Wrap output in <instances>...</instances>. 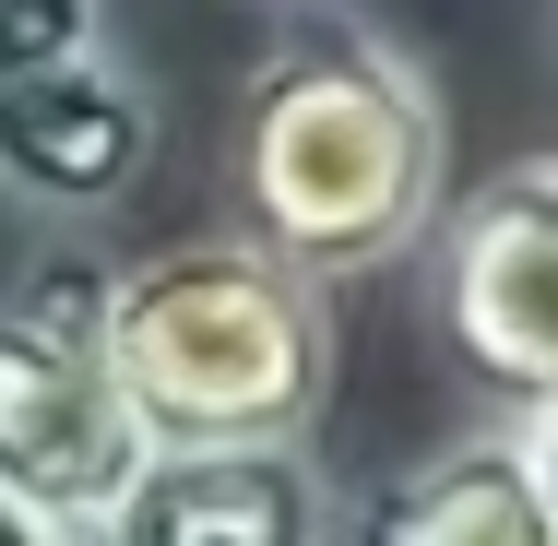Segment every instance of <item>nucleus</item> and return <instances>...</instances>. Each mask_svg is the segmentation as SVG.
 Returning a JSON list of instances; mask_svg holds the SVG:
<instances>
[{
    "mask_svg": "<svg viewBox=\"0 0 558 546\" xmlns=\"http://www.w3.org/2000/svg\"><path fill=\"white\" fill-rule=\"evenodd\" d=\"M238 238L298 262L310 286L404 262L451 203V108L428 60L356 12H298L226 119Z\"/></svg>",
    "mask_w": 558,
    "mask_h": 546,
    "instance_id": "f257e3e1",
    "label": "nucleus"
},
{
    "mask_svg": "<svg viewBox=\"0 0 558 546\" xmlns=\"http://www.w3.org/2000/svg\"><path fill=\"white\" fill-rule=\"evenodd\" d=\"M108 368L155 451L310 439L333 404V310L262 238H179L108 262Z\"/></svg>",
    "mask_w": 558,
    "mask_h": 546,
    "instance_id": "f03ea898",
    "label": "nucleus"
},
{
    "mask_svg": "<svg viewBox=\"0 0 558 546\" xmlns=\"http://www.w3.org/2000/svg\"><path fill=\"white\" fill-rule=\"evenodd\" d=\"M155 439L131 428L108 368V262H48L0 298V499L48 523H96Z\"/></svg>",
    "mask_w": 558,
    "mask_h": 546,
    "instance_id": "7ed1b4c3",
    "label": "nucleus"
},
{
    "mask_svg": "<svg viewBox=\"0 0 558 546\" xmlns=\"http://www.w3.org/2000/svg\"><path fill=\"white\" fill-rule=\"evenodd\" d=\"M428 321L487 416H558V155H511L428 215Z\"/></svg>",
    "mask_w": 558,
    "mask_h": 546,
    "instance_id": "20e7f679",
    "label": "nucleus"
},
{
    "mask_svg": "<svg viewBox=\"0 0 558 546\" xmlns=\"http://www.w3.org/2000/svg\"><path fill=\"white\" fill-rule=\"evenodd\" d=\"M333 475L310 439H203L143 451L84 546H333Z\"/></svg>",
    "mask_w": 558,
    "mask_h": 546,
    "instance_id": "39448f33",
    "label": "nucleus"
},
{
    "mask_svg": "<svg viewBox=\"0 0 558 546\" xmlns=\"http://www.w3.org/2000/svg\"><path fill=\"white\" fill-rule=\"evenodd\" d=\"M155 167V84L108 48L60 60V72H24L0 84V191L36 203V215H119Z\"/></svg>",
    "mask_w": 558,
    "mask_h": 546,
    "instance_id": "423d86ee",
    "label": "nucleus"
},
{
    "mask_svg": "<svg viewBox=\"0 0 558 546\" xmlns=\"http://www.w3.org/2000/svg\"><path fill=\"white\" fill-rule=\"evenodd\" d=\"M333 546H558L547 416H475L463 439L416 451L356 511H333Z\"/></svg>",
    "mask_w": 558,
    "mask_h": 546,
    "instance_id": "0eeeda50",
    "label": "nucleus"
},
{
    "mask_svg": "<svg viewBox=\"0 0 558 546\" xmlns=\"http://www.w3.org/2000/svg\"><path fill=\"white\" fill-rule=\"evenodd\" d=\"M108 24H119V0H0V84L108 48Z\"/></svg>",
    "mask_w": 558,
    "mask_h": 546,
    "instance_id": "6e6552de",
    "label": "nucleus"
},
{
    "mask_svg": "<svg viewBox=\"0 0 558 546\" xmlns=\"http://www.w3.org/2000/svg\"><path fill=\"white\" fill-rule=\"evenodd\" d=\"M0 546H84V535L48 523V511H24V499H0Z\"/></svg>",
    "mask_w": 558,
    "mask_h": 546,
    "instance_id": "1a4fd4ad",
    "label": "nucleus"
}]
</instances>
